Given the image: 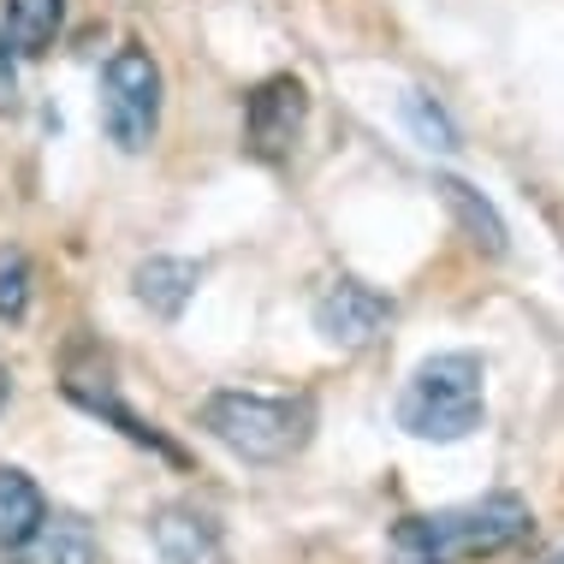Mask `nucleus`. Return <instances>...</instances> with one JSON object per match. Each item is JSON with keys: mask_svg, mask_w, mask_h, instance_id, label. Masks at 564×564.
<instances>
[{"mask_svg": "<svg viewBox=\"0 0 564 564\" xmlns=\"http://www.w3.org/2000/svg\"><path fill=\"white\" fill-rule=\"evenodd\" d=\"M404 113H410V126H416V137H422L429 149H457V126L446 119V108H440V101L422 96V89H410V96H404Z\"/></svg>", "mask_w": 564, "mask_h": 564, "instance_id": "4468645a", "label": "nucleus"}, {"mask_svg": "<svg viewBox=\"0 0 564 564\" xmlns=\"http://www.w3.org/2000/svg\"><path fill=\"white\" fill-rule=\"evenodd\" d=\"M149 541H155L161 564H226L220 546V523L196 506H166L149 523Z\"/></svg>", "mask_w": 564, "mask_h": 564, "instance_id": "0eeeda50", "label": "nucleus"}, {"mask_svg": "<svg viewBox=\"0 0 564 564\" xmlns=\"http://www.w3.org/2000/svg\"><path fill=\"white\" fill-rule=\"evenodd\" d=\"M101 126L126 155H143L155 143L161 126V66L149 59V48H119L101 66Z\"/></svg>", "mask_w": 564, "mask_h": 564, "instance_id": "20e7f679", "label": "nucleus"}, {"mask_svg": "<svg viewBox=\"0 0 564 564\" xmlns=\"http://www.w3.org/2000/svg\"><path fill=\"white\" fill-rule=\"evenodd\" d=\"M30 310V256L19 243L0 250V322H24Z\"/></svg>", "mask_w": 564, "mask_h": 564, "instance_id": "ddd939ff", "label": "nucleus"}, {"mask_svg": "<svg viewBox=\"0 0 564 564\" xmlns=\"http://www.w3.org/2000/svg\"><path fill=\"white\" fill-rule=\"evenodd\" d=\"M19 101V72H12V48H7V36H0V113Z\"/></svg>", "mask_w": 564, "mask_h": 564, "instance_id": "2eb2a0df", "label": "nucleus"}, {"mask_svg": "<svg viewBox=\"0 0 564 564\" xmlns=\"http://www.w3.org/2000/svg\"><path fill=\"white\" fill-rule=\"evenodd\" d=\"M416 564H434V558H416Z\"/></svg>", "mask_w": 564, "mask_h": 564, "instance_id": "a211bd4d", "label": "nucleus"}, {"mask_svg": "<svg viewBox=\"0 0 564 564\" xmlns=\"http://www.w3.org/2000/svg\"><path fill=\"white\" fill-rule=\"evenodd\" d=\"M387 322H392V297H380L375 285L350 280V273L327 280V285H322V297H315V327H322V339H327V345H339V350L375 345Z\"/></svg>", "mask_w": 564, "mask_h": 564, "instance_id": "39448f33", "label": "nucleus"}, {"mask_svg": "<svg viewBox=\"0 0 564 564\" xmlns=\"http://www.w3.org/2000/svg\"><path fill=\"white\" fill-rule=\"evenodd\" d=\"M131 285L161 322H178L185 303L196 297V285H203V273H196V262H185V256H149V262L131 273Z\"/></svg>", "mask_w": 564, "mask_h": 564, "instance_id": "1a4fd4ad", "label": "nucleus"}, {"mask_svg": "<svg viewBox=\"0 0 564 564\" xmlns=\"http://www.w3.org/2000/svg\"><path fill=\"white\" fill-rule=\"evenodd\" d=\"M208 440H220L243 464H285L310 446L315 404L310 399H262V392H208L196 410Z\"/></svg>", "mask_w": 564, "mask_h": 564, "instance_id": "f03ea898", "label": "nucleus"}, {"mask_svg": "<svg viewBox=\"0 0 564 564\" xmlns=\"http://www.w3.org/2000/svg\"><path fill=\"white\" fill-rule=\"evenodd\" d=\"M12 564H101V546L78 511H54L24 546H12Z\"/></svg>", "mask_w": 564, "mask_h": 564, "instance_id": "6e6552de", "label": "nucleus"}, {"mask_svg": "<svg viewBox=\"0 0 564 564\" xmlns=\"http://www.w3.org/2000/svg\"><path fill=\"white\" fill-rule=\"evenodd\" d=\"M481 380H487V369L476 350H440V357L416 362V375L404 380L392 416H399V429L410 440H434V446L469 440L487 416Z\"/></svg>", "mask_w": 564, "mask_h": 564, "instance_id": "f257e3e1", "label": "nucleus"}, {"mask_svg": "<svg viewBox=\"0 0 564 564\" xmlns=\"http://www.w3.org/2000/svg\"><path fill=\"white\" fill-rule=\"evenodd\" d=\"M48 517V499H42V487L24 476V469H7L0 464V553H12V546H24L36 535V523Z\"/></svg>", "mask_w": 564, "mask_h": 564, "instance_id": "9d476101", "label": "nucleus"}, {"mask_svg": "<svg viewBox=\"0 0 564 564\" xmlns=\"http://www.w3.org/2000/svg\"><path fill=\"white\" fill-rule=\"evenodd\" d=\"M303 113H310V96H303L297 78H268V84H256L250 101H243V143H250V155L280 161L285 149L297 143Z\"/></svg>", "mask_w": 564, "mask_h": 564, "instance_id": "423d86ee", "label": "nucleus"}, {"mask_svg": "<svg viewBox=\"0 0 564 564\" xmlns=\"http://www.w3.org/2000/svg\"><path fill=\"white\" fill-rule=\"evenodd\" d=\"M59 24H66V0H7V48L12 54H48L54 48V36H59Z\"/></svg>", "mask_w": 564, "mask_h": 564, "instance_id": "9b49d317", "label": "nucleus"}, {"mask_svg": "<svg viewBox=\"0 0 564 564\" xmlns=\"http://www.w3.org/2000/svg\"><path fill=\"white\" fill-rule=\"evenodd\" d=\"M546 564H564V546H558V553H553V558H546Z\"/></svg>", "mask_w": 564, "mask_h": 564, "instance_id": "f3484780", "label": "nucleus"}, {"mask_svg": "<svg viewBox=\"0 0 564 564\" xmlns=\"http://www.w3.org/2000/svg\"><path fill=\"white\" fill-rule=\"evenodd\" d=\"M535 529V517L517 494H487L469 506H446L429 517H404L392 529V546L416 558H452V553H506Z\"/></svg>", "mask_w": 564, "mask_h": 564, "instance_id": "7ed1b4c3", "label": "nucleus"}, {"mask_svg": "<svg viewBox=\"0 0 564 564\" xmlns=\"http://www.w3.org/2000/svg\"><path fill=\"white\" fill-rule=\"evenodd\" d=\"M440 196H446V203H452V215L464 220V232L476 238V243H487V250H494V256L506 250V220H499V208L487 203L481 191H469L464 178H440Z\"/></svg>", "mask_w": 564, "mask_h": 564, "instance_id": "f8f14e48", "label": "nucleus"}, {"mask_svg": "<svg viewBox=\"0 0 564 564\" xmlns=\"http://www.w3.org/2000/svg\"><path fill=\"white\" fill-rule=\"evenodd\" d=\"M0 410H7V369H0Z\"/></svg>", "mask_w": 564, "mask_h": 564, "instance_id": "dca6fc26", "label": "nucleus"}]
</instances>
